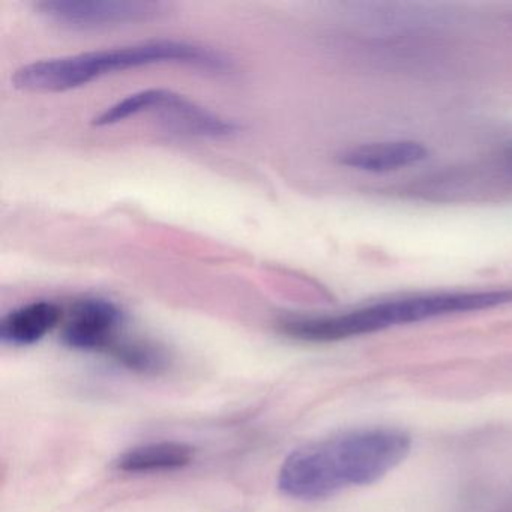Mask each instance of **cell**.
Listing matches in <instances>:
<instances>
[{
	"label": "cell",
	"mask_w": 512,
	"mask_h": 512,
	"mask_svg": "<svg viewBox=\"0 0 512 512\" xmlns=\"http://www.w3.org/2000/svg\"><path fill=\"white\" fill-rule=\"evenodd\" d=\"M410 448L409 434L391 428L356 431L311 443L286 458L278 485L293 499H328L350 485L379 481L403 463Z\"/></svg>",
	"instance_id": "obj_1"
},
{
	"label": "cell",
	"mask_w": 512,
	"mask_h": 512,
	"mask_svg": "<svg viewBox=\"0 0 512 512\" xmlns=\"http://www.w3.org/2000/svg\"><path fill=\"white\" fill-rule=\"evenodd\" d=\"M161 64L188 65L212 73L232 68V62L217 50L185 41L158 40L32 62L19 68L11 83L29 94H58L110 74Z\"/></svg>",
	"instance_id": "obj_2"
},
{
	"label": "cell",
	"mask_w": 512,
	"mask_h": 512,
	"mask_svg": "<svg viewBox=\"0 0 512 512\" xmlns=\"http://www.w3.org/2000/svg\"><path fill=\"white\" fill-rule=\"evenodd\" d=\"M512 289L482 290V292L433 293L380 302L341 314L344 337L373 334L392 326L422 322L448 314L470 313L511 304Z\"/></svg>",
	"instance_id": "obj_3"
},
{
	"label": "cell",
	"mask_w": 512,
	"mask_h": 512,
	"mask_svg": "<svg viewBox=\"0 0 512 512\" xmlns=\"http://www.w3.org/2000/svg\"><path fill=\"white\" fill-rule=\"evenodd\" d=\"M142 113H155L167 130L206 139H227L241 130L235 121L223 118L178 92L163 88L145 89L107 107L94 119L95 127H112Z\"/></svg>",
	"instance_id": "obj_4"
},
{
	"label": "cell",
	"mask_w": 512,
	"mask_h": 512,
	"mask_svg": "<svg viewBox=\"0 0 512 512\" xmlns=\"http://www.w3.org/2000/svg\"><path fill=\"white\" fill-rule=\"evenodd\" d=\"M41 17L68 31H100L148 22L166 11L164 2L149 0H38Z\"/></svg>",
	"instance_id": "obj_5"
},
{
	"label": "cell",
	"mask_w": 512,
	"mask_h": 512,
	"mask_svg": "<svg viewBox=\"0 0 512 512\" xmlns=\"http://www.w3.org/2000/svg\"><path fill=\"white\" fill-rule=\"evenodd\" d=\"M124 313L115 302L85 298L76 302L65 320L62 340L71 349L109 352L119 341Z\"/></svg>",
	"instance_id": "obj_6"
},
{
	"label": "cell",
	"mask_w": 512,
	"mask_h": 512,
	"mask_svg": "<svg viewBox=\"0 0 512 512\" xmlns=\"http://www.w3.org/2000/svg\"><path fill=\"white\" fill-rule=\"evenodd\" d=\"M64 311L55 302L38 301L11 311L0 322V340L11 346H31L62 322Z\"/></svg>",
	"instance_id": "obj_7"
},
{
	"label": "cell",
	"mask_w": 512,
	"mask_h": 512,
	"mask_svg": "<svg viewBox=\"0 0 512 512\" xmlns=\"http://www.w3.org/2000/svg\"><path fill=\"white\" fill-rule=\"evenodd\" d=\"M428 149L421 143L389 142L356 146L340 154L338 160L343 166L371 173H385L403 169L424 161Z\"/></svg>",
	"instance_id": "obj_8"
},
{
	"label": "cell",
	"mask_w": 512,
	"mask_h": 512,
	"mask_svg": "<svg viewBox=\"0 0 512 512\" xmlns=\"http://www.w3.org/2000/svg\"><path fill=\"white\" fill-rule=\"evenodd\" d=\"M196 449L187 443L157 442L137 446L122 454L116 467L122 472L148 473L178 470L194 460Z\"/></svg>",
	"instance_id": "obj_9"
},
{
	"label": "cell",
	"mask_w": 512,
	"mask_h": 512,
	"mask_svg": "<svg viewBox=\"0 0 512 512\" xmlns=\"http://www.w3.org/2000/svg\"><path fill=\"white\" fill-rule=\"evenodd\" d=\"M110 355L125 365L130 370L140 373H157L166 365L164 353L158 347L139 340H119L112 349Z\"/></svg>",
	"instance_id": "obj_10"
}]
</instances>
